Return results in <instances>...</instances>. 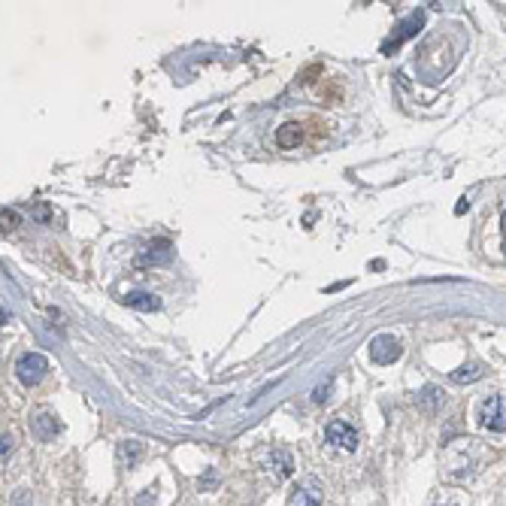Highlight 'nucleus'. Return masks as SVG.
<instances>
[{"mask_svg":"<svg viewBox=\"0 0 506 506\" xmlns=\"http://www.w3.org/2000/svg\"><path fill=\"white\" fill-rule=\"evenodd\" d=\"M482 367L479 364H464V367H458L455 373H452V379L455 382H476V379H482Z\"/></svg>","mask_w":506,"mask_h":506,"instance_id":"obj_10","label":"nucleus"},{"mask_svg":"<svg viewBox=\"0 0 506 506\" xmlns=\"http://www.w3.org/2000/svg\"><path fill=\"white\" fill-rule=\"evenodd\" d=\"M401 343H397V336H391V334H379L376 340L370 343V358L376 364H394L397 358H401Z\"/></svg>","mask_w":506,"mask_h":506,"instance_id":"obj_4","label":"nucleus"},{"mask_svg":"<svg viewBox=\"0 0 506 506\" xmlns=\"http://www.w3.org/2000/svg\"><path fill=\"white\" fill-rule=\"evenodd\" d=\"M34 427H37V434L43 436V440H49V436H55L58 434V418L52 416V412H40V416L34 418Z\"/></svg>","mask_w":506,"mask_h":506,"instance_id":"obj_8","label":"nucleus"},{"mask_svg":"<svg viewBox=\"0 0 506 506\" xmlns=\"http://www.w3.org/2000/svg\"><path fill=\"white\" fill-rule=\"evenodd\" d=\"M294 506H321V485L316 479H306L294 494Z\"/></svg>","mask_w":506,"mask_h":506,"instance_id":"obj_6","label":"nucleus"},{"mask_svg":"<svg viewBox=\"0 0 506 506\" xmlns=\"http://www.w3.org/2000/svg\"><path fill=\"white\" fill-rule=\"evenodd\" d=\"M479 425L485 427V431H494V434L506 431V397L492 394V397L482 401V406H479Z\"/></svg>","mask_w":506,"mask_h":506,"instance_id":"obj_1","label":"nucleus"},{"mask_svg":"<svg viewBox=\"0 0 506 506\" xmlns=\"http://www.w3.org/2000/svg\"><path fill=\"white\" fill-rule=\"evenodd\" d=\"M421 401H425V403H440V391H436V388H425Z\"/></svg>","mask_w":506,"mask_h":506,"instance_id":"obj_15","label":"nucleus"},{"mask_svg":"<svg viewBox=\"0 0 506 506\" xmlns=\"http://www.w3.org/2000/svg\"><path fill=\"white\" fill-rule=\"evenodd\" d=\"M125 303L134 306V310H143V312L161 310V297H158V294H149V291H128V294H125Z\"/></svg>","mask_w":506,"mask_h":506,"instance_id":"obj_7","label":"nucleus"},{"mask_svg":"<svg viewBox=\"0 0 506 506\" xmlns=\"http://www.w3.org/2000/svg\"><path fill=\"white\" fill-rule=\"evenodd\" d=\"M140 455H143V446L136 440H125L119 446V458H121V464H128V467H134L140 461Z\"/></svg>","mask_w":506,"mask_h":506,"instance_id":"obj_9","label":"nucleus"},{"mask_svg":"<svg viewBox=\"0 0 506 506\" xmlns=\"http://www.w3.org/2000/svg\"><path fill=\"white\" fill-rule=\"evenodd\" d=\"M325 440L331 443L334 449H340V452H355L358 449V431L349 425V421H340V418L327 425Z\"/></svg>","mask_w":506,"mask_h":506,"instance_id":"obj_3","label":"nucleus"},{"mask_svg":"<svg viewBox=\"0 0 506 506\" xmlns=\"http://www.w3.org/2000/svg\"><path fill=\"white\" fill-rule=\"evenodd\" d=\"M45 373H49V361H45V355H40V352H28L15 364V376H19L21 385H37Z\"/></svg>","mask_w":506,"mask_h":506,"instance_id":"obj_2","label":"nucleus"},{"mask_svg":"<svg viewBox=\"0 0 506 506\" xmlns=\"http://www.w3.org/2000/svg\"><path fill=\"white\" fill-rule=\"evenodd\" d=\"M327 388H331V382H325V385L316 388V394H312V397H316V403H325L327 401Z\"/></svg>","mask_w":506,"mask_h":506,"instance_id":"obj_16","label":"nucleus"},{"mask_svg":"<svg viewBox=\"0 0 506 506\" xmlns=\"http://www.w3.org/2000/svg\"><path fill=\"white\" fill-rule=\"evenodd\" d=\"M276 143L282 145V149H294L297 143H301V130H297V125H285L279 130V136H276Z\"/></svg>","mask_w":506,"mask_h":506,"instance_id":"obj_11","label":"nucleus"},{"mask_svg":"<svg viewBox=\"0 0 506 506\" xmlns=\"http://www.w3.org/2000/svg\"><path fill=\"white\" fill-rule=\"evenodd\" d=\"M421 21H425V12H421V10H418V12H412L409 19H406L401 28H397V34L391 37V40H385V43H382V52H385V55H388L391 49H401V45H403V40H409V37H416V34H418Z\"/></svg>","mask_w":506,"mask_h":506,"instance_id":"obj_5","label":"nucleus"},{"mask_svg":"<svg viewBox=\"0 0 506 506\" xmlns=\"http://www.w3.org/2000/svg\"><path fill=\"white\" fill-rule=\"evenodd\" d=\"M173 252H170V243L167 240H158V243H152V246H145V258L149 261H167Z\"/></svg>","mask_w":506,"mask_h":506,"instance_id":"obj_12","label":"nucleus"},{"mask_svg":"<svg viewBox=\"0 0 506 506\" xmlns=\"http://www.w3.org/2000/svg\"><path fill=\"white\" fill-rule=\"evenodd\" d=\"M273 467H276V476L285 479L291 473V455H288V452H276L273 461H270V470H273Z\"/></svg>","mask_w":506,"mask_h":506,"instance_id":"obj_13","label":"nucleus"},{"mask_svg":"<svg viewBox=\"0 0 506 506\" xmlns=\"http://www.w3.org/2000/svg\"><path fill=\"white\" fill-rule=\"evenodd\" d=\"M3 446H0V458H3V464H6V458H10V452H12V436L10 434H3Z\"/></svg>","mask_w":506,"mask_h":506,"instance_id":"obj_14","label":"nucleus"}]
</instances>
